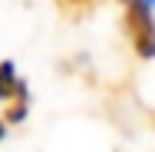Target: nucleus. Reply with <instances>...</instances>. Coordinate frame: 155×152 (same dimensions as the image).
<instances>
[{
	"label": "nucleus",
	"instance_id": "1",
	"mask_svg": "<svg viewBox=\"0 0 155 152\" xmlns=\"http://www.w3.org/2000/svg\"><path fill=\"white\" fill-rule=\"evenodd\" d=\"M125 30L135 43L139 56H152L155 30H152V0H125Z\"/></svg>",
	"mask_w": 155,
	"mask_h": 152
},
{
	"label": "nucleus",
	"instance_id": "2",
	"mask_svg": "<svg viewBox=\"0 0 155 152\" xmlns=\"http://www.w3.org/2000/svg\"><path fill=\"white\" fill-rule=\"evenodd\" d=\"M0 99H13V103H27V86L17 76L13 63H0Z\"/></svg>",
	"mask_w": 155,
	"mask_h": 152
},
{
	"label": "nucleus",
	"instance_id": "3",
	"mask_svg": "<svg viewBox=\"0 0 155 152\" xmlns=\"http://www.w3.org/2000/svg\"><path fill=\"white\" fill-rule=\"evenodd\" d=\"M89 3H93V0H56V7H60L66 17H83V13L89 10Z\"/></svg>",
	"mask_w": 155,
	"mask_h": 152
},
{
	"label": "nucleus",
	"instance_id": "4",
	"mask_svg": "<svg viewBox=\"0 0 155 152\" xmlns=\"http://www.w3.org/2000/svg\"><path fill=\"white\" fill-rule=\"evenodd\" d=\"M0 136H3V122H0Z\"/></svg>",
	"mask_w": 155,
	"mask_h": 152
}]
</instances>
